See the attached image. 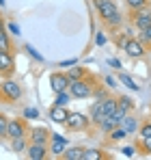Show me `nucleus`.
<instances>
[{
    "mask_svg": "<svg viewBox=\"0 0 151 160\" xmlns=\"http://www.w3.org/2000/svg\"><path fill=\"white\" fill-rule=\"evenodd\" d=\"M138 149H140V154H143V156H149V154H151V136H145V138H140V143H138Z\"/></svg>",
    "mask_w": 151,
    "mask_h": 160,
    "instance_id": "obj_27",
    "label": "nucleus"
},
{
    "mask_svg": "<svg viewBox=\"0 0 151 160\" xmlns=\"http://www.w3.org/2000/svg\"><path fill=\"white\" fill-rule=\"evenodd\" d=\"M22 87L15 82V80L7 78L0 82V102H9V104H15L17 100H22Z\"/></svg>",
    "mask_w": 151,
    "mask_h": 160,
    "instance_id": "obj_1",
    "label": "nucleus"
},
{
    "mask_svg": "<svg viewBox=\"0 0 151 160\" xmlns=\"http://www.w3.org/2000/svg\"><path fill=\"white\" fill-rule=\"evenodd\" d=\"M108 136H110V141H123V138L127 136V130L123 128V126H117V128L108 134Z\"/></svg>",
    "mask_w": 151,
    "mask_h": 160,
    "instance_id": "obj_25",
    "label": "nucleus"
},
{
    "mask_svg": "<svg viewBox=\"0 0 151 160\" xmlns=\"http://www.w3.org/2000/svg\"><path fill=\"white\" fill-rule=\"evenodd\" d=\"M24 117L26 119H37L39 112H37V108H24Z\"/></svg>",
    "mask_w": 151,
    "mask_h": 160,
    "instance_id": "obj_36",
    "label": "nucleus"
},
{
    "mask_svg": "<svg viewBox=\"0 0 151 160\" xmlns=\"http://www.w3.org/2000/svg\"><path fill=\"white\" fill-rule=\"evenodd\" d=\"M129 18H132V24H134L136 30H143V28H147L151 24V9H149V7L136 9V11L129 13Z\"/></svg>",
    "mask_w": 151,
    "mask_h": 160,
    "instance_id": "obj_4",
    "label": "nucleus"
},
{
    "mask_svg": "<svg viewBox=\"0 0 151 160\" xmlns=\"http://www.w3.org/2000/svg\"><path fill=\"white\" fill-rule=\"evenodd\" d=\"M127 9L129 11H136V9H143V7H149V0H125Z\"/></svg>",
    "mask_w": 151,
    "mask_h": 160,
    "instance_id": "obj_29",
    "label": "nucleus"
},
{
    "mask_svg": "<svg viewBox=\"0 0 151 160\" xmlns=\"http://www.w3.org/2000/svg\"><path fill=\"white\" fill-rule=\"evenodd\" d=\"M48 145H37V143H30L28 149H26V156L30 160H46L48 158Z\"/></svg>",
    "mask_w": 151,
    "mask_h": 160,
    "instance_id": "obj_11",
    "label": "nucleus"
},
{
    "mask_svg": "<svg viewBox=\"0 0 151 160\" xmlns=\"http://www.w3.org/2000/svg\"><path fill=\"white\" fill-rule=\"evenodd\" d=\"M7 28H9V32H11V35H20V26H17L15 22H9Z\"/></svg>",
    "mask_w": 151,
    "mask_h": 160,
    "instance_id": "obj_39",
    "label": "nucleus"
},
{
    "mask_svg": "<svg viewBox=\"0 0 151 160\" xmlns=\"http://www.w3.org/2000/svg\"><path fill=\"white\" fill-rule=\"evenodd\" d=\"M104 117H106V115H104V108H101V100H97V102L91 106V121L97 126V123H100Z\"/></svg>",
    "mask_w": 151,
    "mask_h": 160,
    "instance_id": "obj_15",
    "label": "nucleus"
},
{
    "mask_svg": "<svg viewBox=\"0 0 151 160\" xmlns=\"http://www.w3.org/2000/svg\"><path fill=\"white\" fill-rule=\"evenodd\" d=\"M48 152H50L52 156H63V152H65V143H58V141H52V145L48 147Z\"/></svg>",
    "mask_w": 151,
    "mask_h": 160,
    "instance_id": "obj_28",
    "label": "nucleus"
},
{
    "mask_svg": "<svg viewBox=\"0 0 151 160\" xmlns=\"http://www.w3.org/2000/svg\"><path fill=\"white\" fill-rule=\"evenodd\" d=\"M123 50H125V54L132 56V58H143L145 52H147L145 43H143L138 37H129V39L125 41V46H123Z\"/></svg>",
    "mask_w": 151,
    "mask_h": 160,
    "instance_id": "obj_5",
    "label": "nucleus"
},
{
    "mask_svg": "<svg viewBox=\"0 0 151 160\" xmlns=\"http://www.w3.org/2000/svg\"><path fill=\"white\" fill-rule=\"evenodd\" d=\"M2 4H4V0H0V7H2Z\"/></svg>",
    "mask_w": 151,
    "mask_h": 160,
    "instance_id": "obj_43",
    "label": "nucleus"
},
{
    "mask_svg": "<svg viewBox=\"0 0 151 160\" xmlns=\"http://www.w3.org/2000/svg\"><path fill=\"white\" fill-rule=\"evenodd\" d=\"M117 108H119V110H125V112H129V110L134 108V102H132V98H127V95H121V98H117Z\"/></svg>",
    "mask_w": 151,
    "mask_h": 160,
    "instance_id": "obj_21",
    "label": "nucleus"
},
{
    "mask_svg": "<svg viewBox=\"0 0 151 160\" xmlns=\"http://www.w3.org/2000/svg\"><path fill=\"white\" fill-rule=\"evenodd\" d=\"M86 74H89V72L76 63L74 67H69V72H67V78H69V80H82L84 76H86Z\"/></svg>",
    "mask_w": 151,
    "mask_h": 160,
    "instance_id": "obj_19",
    "label": "nucleus"
},
{
    "mask_svg": "<svg viewBox=\"0 0 151 160\" xmlns=\"http://www.w3.org/2000/svg\"><path fill=\"white\" fill-rule=\"evenodd\" d=\"M71 100H74V98H71V93H69V89H67V91H58V93H56L54 104H56V106H67Z\"/></svg>",
    "mask_w": 151,
    "mask_h": 160,
    "instance_id": "obj_20",
    "label": "nucleus"
},
{
    "mask_svg": "<svg viewBox=\"0 0 151 160\" xmlns=\"http://www.w3.org/2000/svg\"><path fill=\"white\" fill-rule=\"evenodd\" d=\"M104 22H106V26H110V28H117V26H121V22H123V13H121V11H117L114 15L106 18Z\"/></svg>",
    "mask_w": 151,
    "mask_h": 160,
    "instance_id": "obj_22",
    "label": "nucleus"
},
{
    "mask_svg": "<svg viewBox=\"0 0 151 160\" xmlns=\"http://www.w3.org/2000/svg\"><path fill=\"white\" fill-rule=\"evenodd\" d=\"M121 126L127 130V134H134L136 130H138V121H136L134 117H125V119L121 121Z\"/></svg>",
    "mask_w": 151,
    "mask_h": 160,
    "instance_id": "obj_24",
    "label": "nucleus"
},
{
    "mask_svg": "<svg viewBox=\"0 0 151 160\" xmlns=\"http://www.w3.org/2000/svg\"><path fill=\"white\" fill-rule=\"evenodd\" d=\"M0 50H4V52L13 50V41H11V35L7 32V28L0 30Z\"/></svg>",
    "mask_w": 151,
    "mask_h": 160,
    "instance_id": "obj_18",
    "label": "nucleus"
},
{
    "mask_svg": "<svg viewBox=\"0 0 151 160\" xmlns=\"http://www.w3.org/2000/svg\"><path fill=\"white\" fill-rule=\"evenodd\" d=\"M138 39H140V41L145 43V48L149 50V48H151V24H149L147 28H143V30H140V35H138Z\"/></svg>",
    "mask_w": 151,
    "mask_h": 160,
    "instance_id": "obj_26",
    "label": "nucleus"
},
{
    "mask_svg": "<svg viewBox=\"0 0 151 160\" xmlns=\"http://www.w3.org/2000/svg\"><path fill=\"white\" fill-rule=\"evenodd\" d=\"M69 82L71 80L67 78V74H61V72H54L50 76V87L54 93H58V91H67L69 89Z\"/></svg>",
    "mask_w": 151,
    "mask_h": 160,
    "instance_id": "obj_8",
    "label": "nucleus"
},
{
    "mask_svg": "<svg viewBox=\"0 0 151 160\" xmlns=\"http://www.w3.org/2000/svg\"><path fill=\"white\" fill-rule=\"evenodd\" d=\"M2 28H7V24H4V18L0 15V30H2Z\"/></svg>",
    "mask_w": 151,
    "mask_h": 160,
    "instance_id": "obj_42",
    "label": "nucleus"
},
{
    "mask_svg": "<svg viewBox=\"0 0 151 160\" xmlns=\"http://www.w3.org/2000/svg\"><path fill=\"white\" fill-rule=\"evenodd\" d=\"M82 160H106V156L101 154L100 149H84Z\"/></svg>",
    "mask_w": 151,
    "mask_h": 160,
    "instance_id": "obj_23",
    "label": "nucleus"
},
{
    "mask_svg": "<svg viewBox=\"0 0 151 160\" xmlns=\"http://www.w3.org/2000/svg\"><path fill=\"white\" fill-rule=\"evenodd\" d=\"M7 132H9V119H7V115L0 112V138L7 136Z\"/></svg>",
    "mask_w": 151,
    "mask_h": 160,
    "instance_id": "obj_31",
    "label": "nucleus"
},
{
    "mask_svg": "<svg viewBox=\"0 0 151 160\" xmlns=\"http://www.w3.org/2000/svg\"><path fill=\"white\" fill-rule=\"evenodd\" d=\"M89 123H91V117H86V115H82V112H69L63 126H65L67 130H71V132H80V130H86Z\"/></svg>",
    "mask_w": 151,
    "mask_h": 160,
    "instance_id": "obj_2",
    "label": "nucleus"
},
{
    "mask_svg": "<svg viewBox=\"0 0 151 160\" xmlns=\"http://www.w3.org/2000/svg\"><path fill=\"white\" fill-rule=\"evenodd\" d=\"M101 108H104V115L106 117L114 115V110H117V98H104L101 100Z\"/></svg>",
    "mask_w": 151,
    "mask_h": 160,
    "instance_id": "obj_17",
    "label": "nucleus"
},
{
    "mask_svg": "<svg viewBox=\"0 0 151 160\" xmlns=\"http://www.w3.org/2000/svg\"><path fill=\"white\" fill-rule=\"evenodd\" d=\"M129 37H132L129 32H123V35H119V37H117V46H119V48H123V46H125V41L129 39Z\"/></svg>",
    "mask_w": 151,
    "mask_h": 160,
    "instance_id": "obj_37",
    "label": "nucleus"
},
{
    "mask_svg": "<svg viewBox=\"0 0 151 160\" xmlns=\"http://www.w3.org/2000/svg\"><path fill=\"white\" fill-rule=\"evenodd\" d=\"M13 72H15V61H13V54L0 50V74L11 76Z\"/></svg>",
    "mask_w": 151,
    "mask_h": 160,
    "instance_id": "obj_10",
    "label": "nucleus"
},
{
    "mask_svg": "<svg viewBox=\"0 0 151 160\" xmlns=\"http://www.w3.org/2000/svg\"><path fill=\"white\" fill-rule=\"evenodd\" d=\"M76 63H78L76 58H67V61H61V63H58V67H61V69H69V67H74Z\"/></svg>",
    "mask_w": 151,
    "mask_h": 160,
    "instance_id": "obj_35",
    "label": "nucleus"
},
{
    "mask_svg": "<svg viewBox=\"0 0 151 160\" xmlns=\"http://www.w3.org/2000/svg\"><path fill=\"white\" fill-rule=\"evenodd\" d=\"M93 7L97 9L101 20H106V18H110V15H114L119 11V7H117L114 0H93Z\"/></svg>",
    "mask_w": 151,
    "mask_h": 160,
    "instance_id": "obj_6",
    "label": "nucleus"
},
{
    "mask_svg": "<svg viewBox=\"0 0 151 160\" xmlns=\"http://www.w3.org/2000/svg\"><path fill=\"white\" fill-rule=\"evenodd\" d=\"M26 52L30 54V56H32V58H35V61H39V63H43V56H41V54L37 52V50H35V48H32V46H30V43H28V46H26Z\"/></svg>",
    "mask_w": 151,
    "mask_h": 160,
    "instance_id": "obj_33",
    "label": "nucleus"
},
{
    "mask_svg": "<svg viewBox=\"0 0 151 160\" xmlns=\"http://www.w3.org/2000/svg\"><path fill=\"white\" fill-rule=\"evenodd\" d=\"M82 154H84V147H67L63 152V158L65 160H82Z\"/></svg>",
    "mask_w": 151,
    "mask_h": 160,
    "instance_id": "obj_16",
    "label": "nucleus"
},
{
    "mask_svg": "<svg viewBox=\"0 0 151 160\" xmlns=\"http://www.w3.org/2000/svg\"><path fill=\"white\" fill-rule=\"evenodd\" d=\"M95 43H97V46H104V43H106V35H104V32H97V37H95Z\"/></svg>",
    "mask_w": 151,
    "mask_h": 160,
    "instance_id": "obj_41",
    "label": "nucleus"
},
{
    "mask_svg": "<svg viewBox=\"0 0 151 160\" xmlns=\"http://www.w3.org/2000/svg\"><path fill=\"white\" fill-rule=\"evenodd\" d=\"M121 154H123L125 158H132V156L136 154V147H134V145H125V147L121 149Z\"/></svg>",
    "mask_w": 151,
    "mask_h": 160,
    "instance_id": "obj_34",
    "label": "nucleus"
},
{
    "mask_svg": "<svg viewBox=\"0 0 151 160\" xmlns=\"http://www.w3.org/2000/svg\"><path fill=\"white\" fill-rule=\"evenodd\" d=\"M108 65L114 67V69H121V61L119 58H108Z\"/></svg>",
    "mask_w": 151,
    "mask_h": 160,
    "instance_id": "obj_40",
    "label": "nucleus"
},
{
    "mask_svg": "<svg viewBox=\"0 0 151 160\" xmlns=\"http://www.w3.org/2000/svg\"><path fill=\"white\" fill-rule=\"evenodd\" d=\"M97 126L101 128V132H104V134H110L112 130H114V128H117V126H121V123H119V121H117V119L110 115V117H104V119H101Z\"/></svg>",
    "mask_w": 151,
    "mask_h": 160,
    "instance_id": "obj_14",
    "label": "nucleus"
},
{
    "mask_svg": "<svg viewBox=\"0 0 151 160\" xmlns=\"http://www.w3.org/2000/svg\"><path fill=\"white\" fill-rule=\"evenodd\" d=\"M28 136H17V138H11V147H13V152L15 154H26V149H28Z\"/></svg>",
    "mask_w": 151,
    "mask_h": 160,
    "instance_id": "obj_13",
    "label": "nucleus"
},
{
    "mask_svg": "<svg viewBox=\"0 0 151 160\" xmlns=\"http://www.w3.org/2000/svg\"><path fill=\"white\" fill-rule=\"evenodd\" d=\"M28 143H37V145H48L50 143V130L37 126L32 130H28Z\"/></svg>",
    "mask_w": 151,
    "mask_h": 160,
    "instance_id": "obj_7",
    "label": "nucleus"
},
{
    "mask_svg": "<svg viewBox=\"0 0 151 160\" xmlns=\"http://www.w3.org/2000/svg\"><path fill=\"white\" fill-rule=\"evenodd\" d=\"M9 138H17V136H28V126L22 119H11L9 121V132H7Z\"/></svg>",
    "mask_w": 151,
    "mask_h": 160,
    "instance_id": "obj_9",
    "label": "nucleus"
},
{
    "mask_svg": "<svg viewBox=\"0 0 151 160\" xmlns=\"http://www.w3.org/2000/svg\"><path fill=\"white\" fill-rule=\"evenodd\" d=\"M104 87H106V89H114V87H117V80L112 78V76H106V78H104Z\"/></svg>",
    "mask_w": 151,
    "mask_h": 160,
    "instance_id": "obj_38",
    "label": "nucleus"
},
{
    "mask_svg": "<svg viewBox=\"0 0 151 160\" xmlns=\"http://www.w3.org/2000/svg\"><path fill=\"white\" fill-rule=\"evenodd\" d=\"M138 132H140V138L151 136V121H145L143 126H138Z\"/></svg>",
    "mask_w": 151,
    "mask_h": 160,
    "instance_id": "obj_32",
    "label": "nucleus"
},
{
    "mask_svg": "<svg viewBox=\"0 0 151 160\" xmlns=\"http://www.w3.org/2000/svg\"><path fill=\"white\" fill-rule=\"evenodd\" d=\"M69 93H71L74 100H86V98L93 95V87L86 84L84 80H71L69 82Z\"/></svg>",
    "mask_w": 151,
    "mask_h": 160,
    "instance_id": "obj_3",
    "label": "nucleus"
},
{
    "mask_svg": "<svg viewBox=\"0 0 151 160\" xmlns=\"http://www.w3.org/2000/svg\"><path fill=\"white\" fill-rule=\"evenodd\" d=\"M119 80H121V82H123V84H125L127 89H132V91H138V84H136V82H134V80L129 78V76H127V74H121V76H119Z\"/></svg>",
    "mask_w": 151,
    "mask_h": 160,
    "instance_id": "obj_30",
    "label": "nucleus"
},
{
    "mask_svg": "<svg viewBox=\"0 0 151 160\" xmlns=\"http://www.w3.org/2000/svg\"><path fill=\"white\" fill-rule=\"evenodd\" d=\"M67 115H69L67 106H56V104H52L50 112H48V117H50V119L54 121V123H58V126H63V123H65Z\"/></svg>",
    "mask_w": 151,
    "mask_h": 160,
    "instance_id": "obj_12",
    "label": "nucleus"
}]
</instances>
